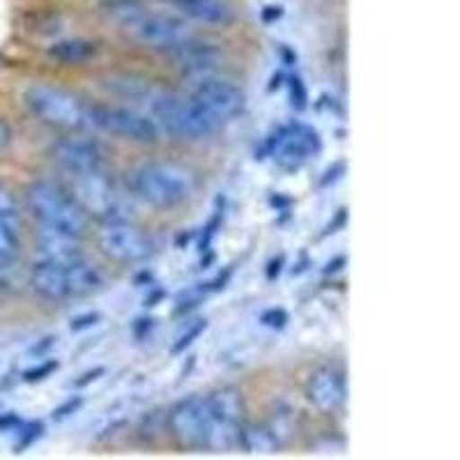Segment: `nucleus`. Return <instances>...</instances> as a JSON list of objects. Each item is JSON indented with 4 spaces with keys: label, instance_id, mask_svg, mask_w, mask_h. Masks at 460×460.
I'll list each match as a JSON object with an SVG mask.
<instances>
[{
    "label": "nucleus",
    "instance_id": "nucleus-1",
    "mask_svg": "<svg viewBox=\"0 0 460 460\" xmlns=\"http://www.w3.org/2000/svg\"><path fill=\"white\" fill-rule=\"evenodd\" d=\"M104 14L120 31L150 49L172 53L194 40V32L182 19L150 12L141 0H109L104 5Z\"/></svg>",
    "mask_w": 460,
    "mask_h": 460
},
{
    "label": "nucleus",
    "instance_id": "nucleus-2",
    "mask_svg": "<svg viewBox=\"0 0 460 460\" xmlns=\"http://www.w3.org/2000/svg\"><path fill=\"white\" fill-rule=\"evenodd\" d=\"M104 286L100 267L84 258L76 261H40L31 270V288L49 302H69L97 293Z\"/></svg>",
    "mask_w": 460,
    "mask_h": 460
},
{
    "label": "nucleus",
    "instance_id": "nucleus-3",
    "mask_svg": "<svg viewBox=\"0 0 460 460\" xmlns=\"http://www.w3.org/2000/svg\"><path fill=\"white\" fill-rule=\"evenodd\" d=\"M131 191L152 208L171 209L196 194V175L175 162H147L131 175Z\"/></svg>",
    "mask_w": 460,
    "mask_h": 460
},
{
    "label": "nucleus",
    "instance_id": "nucleus-4",
    "mask_svg": "<svg viewBox=\"0 0 460 460\" xmlns=\"http://www.w3.org/2000/svg\"><path fill=\"white\" fill-rule=\"evenodd\" d=\"M150 118L159 129L180 138H208L219 129V122L200 109L191 97L171 93H150L146 97Z\"/></svg>",
    "mask_w": 460,
    "mask_h": 460
},
{
    "label": "nucleus",
    "instance_id": "nucleus-5",
    "mask_svg": "<svg viewBox=\"0 0 460 460\" xmlns=\"http://www.w3.org/2000/svg\"><path fill=\"white\" fill-rule=\"evenodd\" d=\"M26 205L40 228L60 230V233L81 237L88 226V215L76 203V199L53 182H44V180L32 182L26 189Z\"/></svg>",
    "mask_w": 460,
    "mask_h": 460
},
{
    "label": "nucleus",
    "instance_id": "nucleus-6",
    "mask_svg": "<svg viewBox=\"0 0 460 460\" xmlns=\"http://www.w3.org/2000/svg\"><path fill=\"white\" fill-rule=\"evenodd\" d=\"M28 111L35 115L37 120L49 127L65 131H81L90 129L88 127V111L90 104H85L81 97L58 85L37 84L31 85L23 94Z\"/></svg>",
    "mask_w": 460,
    "mask_h": 460
},
{
    "label": "nucleus",
    "instance_id": "nucleus-7",
    "mask_svg": "<svg viewBox=\"0 0 460 460\" xmlns=\"http://www.w3.org/2000/svg\"><path fill=\"white\" fill-rule=\"evenodd\" d=\"M88 127L131 143H157L159 127L150 115L131 106L90 104Z\"/></svg>",
    "mask_w": 460,
    "mask_h": 460
},
{
    "label": "nucleus",
    "instance_id": "nucleus-8",
    "mask_svg": "<svg viewBox=\"0 0 460 460\" xmlns=\"http://www.w3.org/2000/svg\"><path fill=\"white\" fill-rule=\"evenodd\" d=\"M72 196L84 208L85 215L97 217L102 224L104 221H129V203L115 189V184L106 175H102V171L72 178Z\"/></svg>",
    "mask_w": 460,
    "mask_h": 460
},
{
    "label": "nucleus",
    "instance_id": "nucleus-9",
    "mask_svg": "<svg viewBox=\"0 0 460 460\" xmlns=\"http://www.w3.org/2000/svg\"><path fill=\"white\" fill-rule=\"evenodd\" d=\"M97 244L115 262H141L155 252L152 237L131 221H104L97 233Z\"/></svg>",
    "mask_w": 460,
    "mask_h": 460
},
{
    "label": "nucleus",
    "instance_id": "nucleus-10",
    "mask_svg": "<svg viewBox=\"0 0 460 460\" xmlns=\"http://www.w3.org/2000/svg\"><path fill=\"white\" fill-rule=\"evenodd\" d=\"M196 104L203 111H208L217 122H228L235 120L237 115L244 113L246 106V94L240 85H235L233 81L217 79V76H200L196 81L194 90L189 94Z\"/></svg>",
    "mask_w": 460,
    "mask_h": 460
},
{
    "label": "nucleus",
    "instance_id": "nucleus-11",
    "mask_svg": "<svg viewBox=\"0 0 460 460\" xmlns=\"http://www.w3.org/2000/svg\"><path fill=\"white\" fill-rule=\"evenodd\" d=\"M172 435L189 449H208L209 447V402L208 396H187L168 414Z\"/></svg>",
    "mask_w": 460,
    "mask_h": 460
},
{
    "label": "nucleus",
    "instance_id": "nucleus-12",
    "mask_svg": "<svg viewBox=\"0 0 460 460\" xmlns=\"http://www.w3.org/2000/svg\"><path fill=\"white\" fill-rule=\"evenodd\" d=\"M209 402V447L208 449H230L237 445L242 429V398L235 389L224 387L208 394Z\"/></svg>",
    "mask_w": 460,
    "mask_h": 460
},
{
    "label": "nucleus",
    "instance_id": "nucleus-13",
    "mask_svg": "<svg viewBox=\"0 0 460 460\" xmlns=\"http://www.w3.org/2000/svg\"><path fill=\"white\" fill-rule=\"evenodd\" d=\"M323 147L318 131L306 125L283 127L272 143V157L286 171H297L304 164L311 162Z\"/></svg>",
    "mask_w": 460,
    "mask_h": 460
},
{
    "label": "nucleus",
    "instance_id": "nucleus-14",
    "mask_svg": "<svg viewBox=\"0 0 460 460\" xmlns=\"http://www.w3.org/2000/svg\"><path fill=\"white\" fill-rule=\"evenodd\" d=\"M51 155L53 162L72 178L102 171V166H104V150H102L100 143L88 137L63 138L53 146Z\"/></svg>",
    "mask_w": 460,
    "mask_h": 460
},
{
    "label": "nucleus",
    "instance_id": "nucleus-15",
    "mask_svg": "<svg viewBox=\"0 0 460 460\" xmlns=\"http://www.w3.org/2000/svg\"><path fill=\"white\" fill-rule=\"evenodd\" d=\"M306 396L323 412H336L345 402V377L339 368L324 367L311 376Z\"/></svg>",
    "mask_w": 460,
    "mask_h": 460
},
{
    "label": "nucleus",
    "instance_id": "nucleus-16",
    "mask_svg": "<svg viewBox=\"0 0 460 460\" xmlns=\"http://www.w3.org/2000/svg\"><path fill=\"white\" fill-rule=\"evenodd\" d=\"M164 5H171L199 23L209 26H228L233 22V10L226 0H162Z\"/></svg>",
    "mask_w": 460,
    "mask_h": 460
},
{
    "label": "nucleus",
    "instance_id": "nucleus-17",
    "mask_svg": "<svg viewBox=\"0 0 460 460\" xmlns=\"http://www.w3.org/2000/svg\"><path fill=\"white\" fill-rule=\"evenodd\" d=\"M37 249H40L42 261L65 262V261L84 258L79 237L69 235V233H60V230H51V228L37 230Z\"/></svg>",
    "mask_w": 460,
    "mask_h": 460
},
{
    "label": "nucleus",
    "instance_id": "nucleus-18",
    "mask_svg": "<svg viewBox=\"0 0 460 460\" xmlns=\"http://www.w3.org/2000/svg\"><path fill=\"white\" fill-rule=\"evenodd\" d=\"M172 53H175V58H178V63L182 67H187L191 74H199V76H205V72L215 67L217 63L215 49L208 47V44H196L194 40Z\"/></svg>",
    "mask_w": 460,
    "mask_h": 460
},
{
    "label": "nucleus",
    "instance_id": "nucleus-19",
    "mask_svg": "<svg viewBox=\"0 0 460 460\" xmlns=\"http://www.w3.org/2000/svg\"><path fill=\"white\" fill-rule=\"evenodd\" d=\"M237 447L246 451V454H272L279 447V438L272 429L267 426H242L237 433Z\"/></svg>",
    "mask_w": 460,
    "mask_h": 460
},
{
    "label": "nucleus",
    "instance_id": "nucleus-20",
    "mask_svg": "<svg viewBox=\"0 0 460 460\" xmlns=\"http://www.w3.org/2000/svg\"><path fill=\"white\" fill-rule=\"evenodd\" d=\"M56 60L67 65H79L90 60V58L97 53V44L90 42V40H65V42H58L49 49Z\"/></svg>",
    "mask_w": 460,
    "mask_h": 460
},
{
    "label": "nucleus",
    "instance_id": "nucleus-21",
    "mask_svg": "<svg viewBox=\"0 0 460 460\" xmlns=\"http://www.w3.org/2000/svg\"><path fill=\"white\" fill-rule=\"evenodd\" d=\"M19 249V240H16V228H12L10 224L0 221V265L7 261H12Z\"/></svg>",
    "mask_w": 460,
    "mask_h": 460
},
{
    "label": "nucleus",
    "instance_id": "nucleus-22",
    "mask_svg": "<svg viewBox=\"0 0 460 460\" xmlns=\"http://www.w3.org/2000/svg\"><path fill=\"white\" fill-rule=\"evenodd\" d=\"M0 221L10 224L12 228L19 224V203L5 187H0Z\"/></svg>",
    "mask_w": 460,
    "mask_h": 460
},
{
    "label": "nucleus",
    "instance_id": "nucleus-23",
    "mask_svg": "<svg viewBox=\"0 0 460 460\" xmlns=\"http://www.w3.org/2000/svg\"><path fill=\"white\" fill-rule=\"evenodd\" d=\"M205 327H208V323H205V320H199V323H196L194 327H191V330L187 332V334H182V336H180V339H178V343L172 345V352H182L184 348H189V345L194 343V341L199 339L200 334H203V332H205Z\"/></svg>",
    "mask_w": 460,
    "mask_h": 460
},
{
    "label": "nucleus",
    "instance_id": "nucleus-24",
    "mask_svg": "<svg viewBox=\"0 0 460 460\" xmlns=\"http://www.w3.org/2000/svg\"><path fill=\"white\" fill-rule=\"evenodd\" d=\"M56 368H58L56 361H49L47 367H42V368H40V371H37V368H35V371H28V373H26V380H28V382L44 380V376H49V373L56 371Z\"/></svg>",
    "mask_w": 460,
    "mask_h": 460
},
{
    "label": "nucleus",
    "instance_id": "nucleus-25",
    "mask_svg": "<svg viewBox=\"0 0 460 460\" xmlns=\"http://www.w3.org/2000/svg\"><path fill=\"white\" fill-rule=\"evenodd\" d=\"M81 405V401L79 398H76V401H69L67 405H63V408L60 410H56V412L53 414H58V419H63V417H67V412H72V410H76Z\"/></svg>",
    "mask_w": 460,
    "mask_h": 460
},
{
    "label": "nucleus",
    "instance_id": "nucleus-26",
    "mask_svg": "<svg viewBox=\"0 0 460 460\" xmlns=\"http://www.w3.org/2000/svg\"><path fill=\"white\" fill-rule=\"evenodd\" d=\"M10 138H12V131H10V127H7L5 122L0 120V147H5L7 143H10Z\"/></svg>",
    "mask_w": 460,
    "mask_h": 460
}]
</instances>
